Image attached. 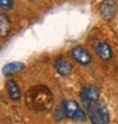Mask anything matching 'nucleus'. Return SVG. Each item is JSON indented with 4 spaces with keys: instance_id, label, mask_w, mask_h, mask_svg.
Masks as SVG:
<instances>
[{
    "instance_id": "1",
    "label": "nucleus",
    "mask_w": 118,
    "mask_h": 124,
    "mask_svg": "<svg viewBox=\"0 0 118 124\" xmlns=\"http://www.w3.org/2000/svg\"><path fill=\"white\" fill-rule=\"evenodd\" d=\"M25 101L29 105V108L38 110V111H46L52 105L53 96L52 93L47 86L44 85H36L31 90H28Z\"/></svg>"
},
{
    "instance_id": "2",
    "label": "nucleus",
    "mask_w": 118,
    "mask_h": 124,
    "mask_svg": "<svg viewBox=\"0 0 118 124\" xmlns=\"http://www.w3.org/2000/svg\"><path fill=\"white\" fill-rule=\"evenodd\" d=\"M60 108L62 109V113L66 118L75 122H85L88 118V113H85V110L75 100H65Z\"/></svg>"
},
{
    "instance_id": "3",
    "label": "nucleus",
    "mask_w": 118,
    "mask_h": 124,
    "mask_svg": "<svg viewBox=\"0 0 118 124\" xmlns=\"http://www.w3.org/2000/svg\"><path fill=\"white\" fill-rule=\"evenodd\" d=\"M100 96V90L97 86H84L80 91V99L86 110L93 108L95 104H98Z\"/></svg>"
},
{
    "instance_id": "4",
    "label": "nucleus",
    "mask_w": 118,
    "mask_h": 124,
    "mask_svg": "<svg viewBox=\"0 0 118 124\" xmlns=\"http://www.w3.org/2000/svg\"><path fill=\"white\" fill-rule=\"evenodd\" d=\"M70 56H71V58L80 66H89L93 62L92 53L83 46H75L74 48H71Z\"/></svg>"
},
{
    "instance_id": "5",
    "label": "nucleus",
    "mask_w": 118,
    "mask_h": 124,
    "mask_svg": "<svg viewBox=\"0 0 118 124\" xmlns=\"http://www.w3.org/2000/svg\"><path fill=\"white\" fill-rule=\"evenodd\" d=\"M99 14L107 22L114 19L117 14V1L116 0H103L99 5Z\"/></svg>"
},
{
    "instance_id": "6",
    "label": "nucleus",
    "mask_w": 118,
    "mask_h": 124,
    "mask_svg": "<svg viewBox=\"0 0 118 124\" xmlns=\"http://www.w3.org/2000/svg\"><path fill=\"white\" fill-rule=\"evenodd\" d=\"M53 67H55V70L57 71V74L64 76V77L70 76L72 74V71H74V67H72L71 62L67 60L65 56H59L53 62Z\"/></svg>"
},
{
    "instance_id": "7",
    "label": "nucleus",
    "mask_w": 118,
    "mask_h": 124,
    "mask_svg": "<svg viewBox=\"0 0 118 124\" xmlns=\"http://www.w3.org/2000/svg\"><path fill=\"white\" fill-rule=\"evenodd\" d=\"M93 47L95 49V52H97L98 57L102 61H110L113 58V49L109 46V43L103 42V41H95Z\"/></svg>"
},
{
    "instance_id": "8",
    "label": "nucleus",
    "mask_w": 118,
    "mask_h": 124,
    "mask_svg": "<svg viewBox=\"0 0 118 124\" xmlns=\"http://www.w3.org/2000/svg\"><path fill=\"white\" fill-rule=\"evenodd\" d=\"M7 93H8V96L10 98V100L17 101L19 100L22 96V93H20V89L14 80H8L7 81Z\"/></svg>"
},
{
    "instance_id": "9",
    "label": "nucleus",
    "mask_w": 118,
    "mask_h": 124,
    "mask_svg": "<svg viewBox=\"0 0 118 124\" xmlns=\"http://www.w3.org/2000/svg\"><path fill=\"white\" fill-rule=\"evenodd\" d=\"M10 31H12V22L7 14L0 13V37H8Z\"/></svg>"
},
{
    "instance_id": "10",
    "label": "nucleus",
    "mask_w": 118,
    "mask_h": 124,
    "mask_svg": "<svg viewBox=\"0 0 118 124\" xmlns=\"http://www.w3.org/2000/svg\"><path fill=\"white\" fill-rule=\"evenodd\" d=\"M24 69V63H22V62H10V63H7L4 67H3V75L4 76H12L17 72H19Z\"/></svg>"
},
{
    "instance_id": "11",
    "label": "nucleus",
    "mask_w": 118,
    "mask_h": 124,
    "mask_svg": "<svg viewBox=\"0 0 118 124\" xmlns=\"http://www.w3.org/2000/svg\"><path fill=\"white\" fill-rule=\"evenodd\" d=\"M88 118H89V120L92 122V124H108L103 119V116L98 113V110L95 109V106L88 109Z\"/></svg>"
},
{
    "instance_id": "12",
    "label": "nucleus",
    "mask_w": 118,
    "mask_h": 124,
    "mask_svg": "<svg viewBox=\"0 0 118 124\" xmlns=\"http://www.w3.org/2000/svg\"><path fill=\"white\" fill-rule=\"evenodd\" d=\"M13 5H14L13 0H0V9H3V10L12 9Z\"/></svg>"
}]
</instances>
